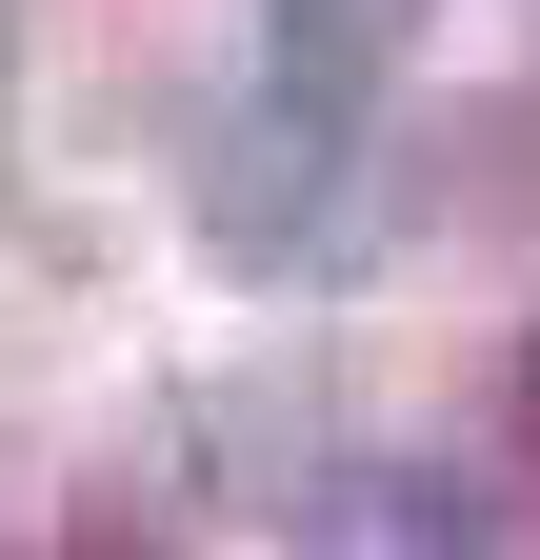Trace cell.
<instances>
[{
	"instance_id": "obj_4",
	"label": "cell",
	"mask_w": 540,
	"mask_h": 560,
	"mask_svg": "<svg viewBox=\"0 0 540 560\" xmlns=\"http://www.w3.org/2000/svg\"><path fill=\"white\" fill-rule=\"evenodd\" d=\"M501 420H520V460H540V340H520V361H501Z\"/></svg>"
},
{
	"instance_id": "obj_3",
	"label": "cell",
	"mask_w": 540,
	"mask_h": 560,
	"mask_svg": "<svg viewBox=\"0 0 540 560\" xmlns=\"http://www.w3.org/2000/svg\"><path fill=\"white\" fill-rule=\"evenodd\" d=\"M341 540H481V501L421 480V460H361V480H341Z\"/></svg>"
},
{
	"instance_id": "obj_2",
	"label": "cell",
	"mask_w": 540,
	"mask_h": 560,
	"mask_svg": "<svg viewBox=\"0 0 540 560\" xmlns=\"http://www.w3.org/2000/svg\"><path fill=\"white\" fill-rule=\"evenodd\" d=\"M400 40H421V0H260V60H301V81H341V101H380Z\"/></svg>"
},
{
	"instance_id": "obj_1",
	"label": "cell",
	"mask_w": 540,
	"mask_h": 560,
	"mask_svg": "<svg viewBox=\"0 0 540 560\" xmlns=\"http://www.w3.org/2000/svg\"><path fill=\"white\" fill-rule=\"evenodd\" d=\"M200 241L240 280H341L361 260V101L301 60H240L200 101Z\"/></svg>"
}]
</instances>
